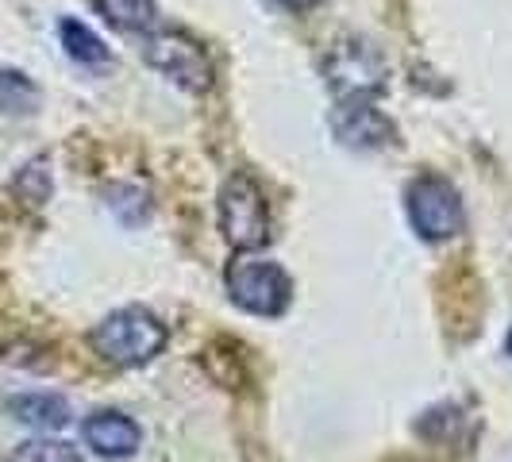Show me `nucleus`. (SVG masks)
Wrapping results in <instances>:
<instances>
[{"instance_id": "1", "label": "nucleus", "mask_w": 512, "mask_h": 462, "mask_svg": "<svg viewBox=\"0 0 512 462\" xmlns=\"http://www.w3.org/2000/svg\"><path fill=\"white\" fill-rule=\"evenodd\" d=\"M166 339H170V332H166V324L154 316L151 308L128 305L108 312L101 324L89 332V347L108 366L131 370V366H143L154 355H162Z\"/></svg>"}, {"instance_id": "2", "label": "nucleus", "mask_w": 512, "mask_h": 462, "mask_svg": "<svg viewBox=\"0 0 512 462\" xmlns=\"http://www.w3.org/2000/svg\"><path fill=\"white\" fill-rule=\"evenodd\" d=\"M224 285L235 308L262 316V320H278L289 301H293V282L278 262L258 258L251 251H235V258L224 270Z\"/></svg>"}, {"instance_id": "3", "label": "nucleus", "mask_w": 512, "mask_h": 462, "mask_svg": "<svg viewBox=\"0 0 512 462\" xmlns=\"http://www.w3.org/2000/svg\"><path fill=\"white\" fill-rule=\"evenodd\" d=\"M220 235L231 251H258L270 239V205L251 174H231L216 197Z\"/></svg>"}, {"instance_id": "4", "label": "nucleus", "mask_w": 512, "mask_h": 462, "mask_svg": "<svg viewBox=\"0 0 512 462\" xmlns=\"http://www.w3.org/2000/svg\"><path fill=\"white\" fill-rule=\"evenodd\" d=\"M405 212H409V224L416 228V235L428 243H447L466 228V208H462L459 189L439 174H420L409 181Z\"/></svg>"}, {"instance_id": "5", "label": "nucleus", "mask_w": 512, "mask_h": 462, "mask_svg": "<svg viewBox=\"0 0 512 462\" xmlns=\"http://www.w3.org/2000/svg\"><path fill=\"white\" fill-rule=\"evenodd\" d=\"M143 58H147L151 70L170 77L185 93H205L208 85H212V62L201 51V43H193L189 35L158 31V35H151L143 43Z\"/></svg>"}, {"instance_id": "6", "label": "nucleus", "mask_w": 512, "mask_h": 462, "mask_svg": "<svg viewBox=\"0 0 512 462\" xmlns=\"http://www.w3.org/2000/svg\"><path fill=\"white\" fill-rule=\"evenodd\" d=\"M328 85H332L335 101L343 97H374L385 85V62L374 47H366L359 39H343L328 54Z\"/></svg>"}, {"instance_id": "7", "label": "nucleus", "mask_w": 512, "mask_h": 462, "mask_svg": "<svg viewBox=\"0 0 512 462\" xmlns=\"http://www.w3.org/2000/svg\"><path fill=\"white\" fill-rule=\"evenodd\" d=\"M335 139L351 151H378L393 139V124L382 116V108H374V97H343L335 101L332 112Z\"/></svg>"}, {"instance_id": "8", "label": "nucleus", "mask_w": 512, "mask_h": 462, "mask_svg": "<svg viewBox=\"0 0 512 462\" xmlns=\"http://www.w3.org/2000/svg\"><path fill=\"white\" fill-rule=\"evenodd\" d=\"M81 439L85 447H93L101 459H131L139 447H143V428L116 409L93 412L85 424H81Z\"/></svg>"}, {"instance_id": "9", "label": "nucleus", "mask_w": 512, "mask_h": 462, "mask_svg": "<svg viewBox=\"0 0 512 462\" xmlns=\"http://www.w3.org/2000/svg\"><path fill=\"white\" fill-rule=\"evenodd\" d=\"M4 412L35 432H62L70 424V401L62 393H16L4 401Z\"/></svg>"}, {"instance_id": "10", "label": "nucleus", "mask_w": 512, "mask_h": 462, "mask_svg": "<svg viewBox=\"0 0 512 462\" xmlns=\"http://www.w3.org/2000/svg\"><path fill=\"white\" fill-rule=\"evenodd\" d=\"M58 39H62L66 54L74 62H81V66H101V62H108V47L81 20H62L58 24Z\"/></svg>"}, {"instance_id": "11", "label": "nucleus", "mask_w": 512, "mask_h": 462, "mask_svg": "<svg viewBox=\"0 0 512 462\" xmlns=\"http://www.w3.org/2000/svg\"><path fill=\"white\" fill-rule=\"evenodd\" d=\"M39 108L35 81L20 70H0V112L4 116H31Z\"/></svg>"}, {"instance_id": "12", "label": "nucleus", "mask_w": 512, "mask_h": 462, "mask_svg": "<svg viewBox=\"0 0 512 462\" xmlns=\"http://www.w3.org/2000/svg\"><path fill=\"white\" fill-rule=\"evenodd\" d=\"M101 12L116 31H147L154 27V0H97Z\"/></svg>"}, {"instance_id": "13", "label": "nucleus", "mask_w": 512, "mask_h": 462, "mask_svg": "<svg viewBox=\"0 0 512 462\" xmlns=\"http://www.w3.org/2000/svg\"><path fill=\"white\" fill-rule=\"evenodd\" d=\"M8 462H81V455H77V447H70V443H62V439H27V443H20L12 455H8Z\"/></svg>"}, {"instance_id": "14", "label": "nucleus", "mask_w": 512, "mask_h": 462, "mask_svg": "<svg viewBox=\"0 0 512 462\" xmlns=\"http://www.w3.org/2000/svg\"><path fill=\"white\" fill-rule=\"evenodd\" d=\"M285 8H293V12H305V8H312V4H320V0H282Z\"/></svg>"}, {"instance_id": "15", "label": "nucleus", "mask_w": 512, "mask_h": 462, "mask_svg": "<svg viewBox=\"0 0 512 462\" xmlns=\"http://www.w3.org/2000/svg\"><path fill=\"white\" fill-rule=\"evenodd\" d=\"M505 351H509V355H512V332L505 335Z\"/></svg>"}]
</instances>
